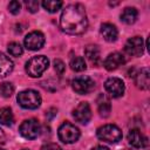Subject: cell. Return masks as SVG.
I'll return each instance as SVG.
<instances>
[{"label": "cell", "mask_w": 150, "mask_h": 150, "mask_svg": "<svg viewBox=\"0 0 150 150\" xmlns=\"http://www.w3.org/2000/svg\"><path fill=\"white\" fill-rule=\"evenodd\" d=\"M61 29L70 35H80L87 30L88 20L86 9L81 4L68 5L60 18Z\"/></svg>", "instance_id": "cell-1"}, {"label": "cell", "mask_w": 150, "mask_h": 150, "mask_svg": "<svg viewBox=\"0 0 150 150\" xmlns=\"http://www.w3.org/2000/svg\"><path fill=\"white\" fill-rule=\"evenodd\" d=\"M49 61L43 55L33 56L26 62V73L32 77H39L48 68Z\"/></svg>", "instance_id": "cell-2"}, {"label": "cell", "mask_w": 150, "mask_h": 150, "mask_svg": "<svg viewBox=\"0 0 150 150\" xmlns=\"http://www.w3.org/2000/svg\"><path fill=\"white\" fill-rule=\"evenodd\" d=\"M18 103L25 109H36L41 104V96L38 91L27 89L18 94Z\"/></svg>", "instance_id": "cell-3"}, {"label": "cell", "mask_w": 150, "mask_h": 150, "mask_svg": "<svg viewBox=\"0 0 150 150\" xmlns=\"http://www.w3.org/2000/svg\"><path fill=\"white\" fill-rule=\"evenodd\" d=\"M98 139L107 143H117L122 138L121 129L115 124H105L97 129L96 132Z\"/></svg>", "instance_id": "cell-4"}, {"label": "cell", "mask_w": 150, "mask_h": 150, "mask_svg": "<svg viewBox=\"0 0 150 150\" xmlns=\"http://www.w3.org/2000/svg\"><path fill=\"white\" fill-rule=\"evenodd\" d=\"M57 135H59L60 141H62L66 144H70L79 139L80 130L74 124H71L69 122H64L60 125V128L57 130Z\"/></svg>", "instance_id": "cell-5"}, {"label": "cell", "mask_w": 150, "mask_h": 150, "mask_svg": "<svg viewBox=\"0 0 150 150\" xmlns=\"http://www.w3.org/2000/svg\"><path fill=\"white\" fill-rule=\"evenodd\" d=\"M19 132L22 137L27 139H34L40 135V123L34 118L26 120L21 123Z\"/></svg>", "instance_id": "cell-6"}, {"label": "cell", "mask_w": 150, "mask_h": 150, "mask_svg": "<svg viewBox=\"0 0 150 150\" xmlns=\"http://www.w3.org/2000/svg\"><path fill=\"white\" fill-rule=\"evenodd\" d=\"M71 87L77 94L86 95L94 90L95 82H94V80H91L88 76H79L71 81Z\"/></svg>", "instance_id": "cell-7"}, {"label": "cell", "mask_w": 150, "mask_h": 150, "mask_svg": "<svg viewBox=\"0 0 150 150\" xmlns=\"http://www.w3.org/2000/svg\"><path fill=\"white\" fill-rule=\"evenodd\" d=\"M25 47L29 50H38L41 49L45 45V35L39 30H33L28 33L23 40Z\"/></svg>", "instance_id": "cell-8"}, {"label": "cell", "mask_w": 150, "mask_h": 150, "mask_svg": "<svg viewBox=\"0 0 150 150\" xmlns=\"http://www.w3.org/2000/svg\"><path fill=\"white\" fill-rule=\"evenodd\" d=\"M124 50L127 52V54L131 55V56H142L144 53V42L143 39L141 36H134L130 38L124 46Z\"/></svg>", "instance_id": "cell-9"}, {"label": "cell", "mask_w": 150, "mask_h": 150, "mask_svg": "<svg viewBox=\"0 0 150 150\" xmlns=\"http://www.w3.org/2000/svg\"><path fill=\"white\" fill-rule=\"evenodd\" d=\"M105 90L112 96V97H120L124 94V82L118 77H110L104 82Z\"/></svg>", "instance_id": "cell-10"}, {"label": "cell", "mask_w": 150, "mask_h": 150, "mask_svg": "<svg viewBox=\"0 0 150 150\" xmlns=\"http://www.w3.org/2000/svg\"><path fill=\"white\" fill-rule=\"evenodd\" d=\"M74 118L82 124H87L91 118V109L87 102H81L74 110H73Z\"/></svg>", "instance_id": "cell-11"}, {"label": "cell", "mask_w": 150, "mask_h": 150, "mask_svg": "<svg viewBox=\"0 0 150 150\" xmlns=\"http://www.w3.org/2000/svg\"><path fill=\"white\" fill-rule=\"evenodd\" d=\"M124 62H125L124 56L121 53L115 52V53H111V54H109L107 56V59L104 60L103 66H104V68L107 70H115L118 67H121Z\"/></svg>", "instance_id": "cell-12"}, {"label": "cell", "mask_w": 150, "mask_h": 150, "mask_svg": "<svg viewBox=\"0 0 150 150\" xmlns=\"http://www.w3.org/2000/svg\"><path fill=\"white\" fill-rule=\"evenodd\" d=\"M128 142L134 148H144L148 144V138L138 129H131L128 134Z\"/></svg>", "instance_id": "cell-13"}, {"label": "cell", "mask_w": 150, "mask_h": 150, "mask_svg": "<svg viewBox=\"0 0 150 150\" xmlns=\"http://www.w3.org/2000/svg\"><path fill=\"white\" fill-rule=\"evenodd\" d=\"M135 84L137 88L142 90L149 89L150 86V73L148 68H142L136 75H135Z\"/></svg>", "instance_id": "cell-14"}, {"label": "cell", "mask_w": 150, "mask_h": 150, "mask_svg": "<svg viewBox=\"0 0 150 150\" xmlns=\"http://www.w3.org/2000/svg\"><path fill=\"white\" fill-rule=\"evenodd\" d=\"M101 34L105 41L114 42L117 40L118 30H117L116 26H114L112 23L105 22V23H102V26H101Z\"/></svg>", "instance_id": "cell-15"}, {"label": "cell", "mask_w": 150, "mask_h": 150, "mask_svg": "<svg viewBox=\"0 0 150 150\" xmlns=\"http://www.w3.org/2000/svg\"><path fill=\"white\" fill-rule=\"evenodd\" d=\"M97 109H98V114L100 116L102 117H108L110 111H111V104H110V101L109 98L101 94L97 98Z\"/></svg>", "instance_id": "cell-16"}, {"label": "cell", "mask_w": 150, "mask_h": 150, "mask_svg": "<svg viewBox=\"0 0 150 150\" xmlns=\"http://www.w3.org/2000/svg\"><path fill=\"white\" fill-rule=\"evenodd\" d=\"M13 68H14L13 61L8 56H6L4 53H0V79L9 75Z\"/></svg>", "instance_id": "cell-17"}, {"label": "cell", "mask_w": 150, "mask_h": 150, "mask_svg": "<svg viewBox=\"0 0 150 150\" xmlns=\"http://www.w3.org/2000/svg\"><path fill=\"white\" fill-rule=\"evenodd\" d=\"M138 16V12L135 7H125L121 14V20L127 25H132Z\"/></svg>", "instance_id": "cell-18"}, {"label": "cell", "mask_w": 150, "mask_h": 150, "mask_svg": "<svg viewBox=\"0 0 150 150\" xmlns=\"http://www.w3.org/2000/svg\"><path fill=\"white\" fill-rule=\"evenodd\" d=\"M13 122H14V116L11 108L8 107L0 108V124L9 127L13 124Z\"/></svg>", "instance_id": "cell-19"}, {"label": "cell", "mask_w": 150, "mask_h": 150, "mask_svg": "<svg viewBox=\"0 0 150 150\" xmlns=\"http://www.w3.org/2000/svg\"><path fill=\"white\" fill-rule=\"evenodd\" d=\"M84 54H86L87 59H88L89 61H91L93 63H95V64L100 61V49H98V47L95 46V45H89V46H87L86 49H84Z\"/></svg>", "instance_id": "cell-20"}, {"label": "cell", "mask_w": 150, "mask_h": 150, "mask_svg": "<svg viewBox=\"0 0 150 150\" xmlns=\"http://www.w3.org/2000/svg\"><path fill=\"white\" fill-rule=\"evenodd\" d=\"M62 1L60 0H43L42 1V7L49 12V13H55L62 7Z\"/></svg>", "instance_id": "cell-21"}, {"label": "cell", "mask_w": 150, "mask_h": 150, "mask_svg": "<svg viewBox=\"0 0 150 150\" xmlns=\"http://www.w3.org/2000/svg\"><path fill=\"white\" fill-rule=\"evenodd\" d=\"M70 68L74 71H83V70H86L87 64H86L84 59L81 57V56H75L70 61Z\"/></svg>", "instance_id": "cell-22"}, {"label": "cell", "mask_w": 150, "mask_h": 150, "mask_svg": "<svg viewBox=\"0 0 150 150\" xmlns=\"http://www.w3.org/2000/svg\"><path fill=\"white\" fill-rule=\"evenodd\" d=\"M14 93V86L11 82H2L0 84V96L1 97H11Z\"/></svg>", "instance_id": "cell-23"}, {"label": "cell", "mask_w": 150, "mask_h": 150, "mask_svg": "<svg viewBox=\"0 0 150 150\" xmlns=\"http://www.w3.org/2000/svg\"><path fill=\"white\" fill-rule=\"evenodd\" d=\"M8 53L12 56H20L23 53V48L19 42H11L8 45Z\"/></svg>", "instance_id": "cell-24"}, {"label": "cell", "mask_w": 150, "mask_h": 150, "mask_svg": "<svg viewBox=\"0 0 150 150\" xmlns=\"http://www.w3.org/2000/svg\"><path fill=\"white\" fill-rule=\"evenodd\" d=\"M25 5H26L27 11H29L30 13H35L39 11V2L35 0H28L25 2Z\"/></svg>", "instance_id": "cell-25"}, {"label": "cell", "mask_w": 150, "mask_h": 150, "mask_svg": "<svg viewBox=\"0 0 150 150\" xmlns=\"http://www.w3.org/2000/svg\"><path fill=\"white\" fill-rule=\"evenodd\" d=\"M20 8H21V5H20L19 1H15V0H14V1H11V2L8 4V11H9L12 14H14V15L19 14Z\"/></svg>", "instance_id": "cell-26"}, {"label": "cell", "mask_w": 150, "mask_h": 150, "mask_svg": "<svg viewBox=\"0 0 150 150\" xmlns=\"http://www.w3.org/2000/svg\"><path fill=\"white\" fill-rule=\"evenodd\" d=\"M54 68H55L56 73L61 75V74H63V73H64L66 66H64V63H63V62H62L61 60L56 59V60H54Z\"/></svg>", "instance_id": "cell-27"}, {"label": "cell", "mask_w": 150, "mask_h": 150, "mask_svg": "<svg viewBox=\"0 0 150 150\" xmlns=\"http://www.w3.org/2000/svg\"><path fill=\"white\" fill-rule=\"evenodd\" d=\"M41 150H62V148L60 145H57L56 143H47V144L42 145Z\"/></svg>", "instance_id": "cell-28"}, {"label": "cell", "mask_w": 150, "mask_h": 150, "mask_svg": "<svg viewBox=\"0 0 150 150\" xmlns=\"http://www.w3.org/2000/svg\"><path fill=\"white\" fill-rule=\"evenodd\" d=\"M56 112H57V110H56L55 108H50L48 111H46V117L50 120V118H53V117L56 115Z\"/></svg>", "instance_id": "cell-29"}, {"label": "cell", "mask_w": 150, "mask_h": 150, "mask_svg": "<svg viewBox=\"0 0 150 150\" xmlns=\"http://www.w3.org/2000/svg\"><path fill=\"white\" fill-rule=\"evenodd\" d=\"M91 150H110V149H109V148H107V146H103V145H97V146L93 148Z\"/></svg>", "instance_id": "cell-30"}, {"label": "cell", "mask_w": 150, "mask_h": 150, "mask_svg": "<svg viewBox=\"0 0 150 150\" xmlns=\"http://www.w3.org/2000/svg\"><path fill=\"white\" fill-rule=\"evenodd\" d=\"M4 139H5V135H4L2 130L0 129V142H4Z\"/></svg>", "instance_id": "cell-31"}, {"label": "cell", "mask_w": 150, "mask_h": 150, "mask_svg": "<svg viewBox=\"0 0 150 150\" xmlns=\"http://www.w3.org/2000/svg\"><path fill=\"white\" fill-rule=\"evenodd\" d=\"M22 150H29V149H22Z\"/></svg>", "instance_id": "cell-32"}, {"label": "cell", "mask_w": 150, "mask_h": 150, "mask_svg": "<svg viewBox=\"0 0 150 150\" xmlns=\"http://www.w3.org/2000/svg\"><path fill=\"white\" fill-rule=\"evenodd\" d=\"M0 150H4V149H1V148H0Z\"/></svg>", "instance_id": "cell-33"}]
</instances>
